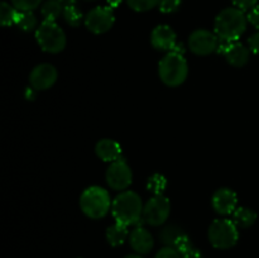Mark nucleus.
Masks as SVG:
<instances>
[{"label": "nucleus", "mask_w": 259, "mask_h": 258, "mask_svg": "<svg viewBox=\"0 0 259 258\" xmlns=\"http://www.w3.org/2000/svg\"><path fill=\"white\" fill-rule=\"evenodd\" d=\"M248 25V18L243 10L237 7L223 9L215 18L214 32L220 40L234 42L245 32Z\"/></svg>", "instance_id": "f257e3e1"}, {"label": "nucleus", "mask_w": 259, "mask_h": 258, "mask_svg": "<svg viewBox=\"0 0 259 258\" xmlns=\"http://www.w3.org/2000/svg\"><path fill=\"white\" fill-rule=\"evenodd\" d=\"M143 207L139 195L132 190H125L113 200L111 214L116 222L126 227L138 225L143 220Z\"/></svg>", "instance_id": "f03ea898"}, {"label": "nucleus", "mask_w": 259, "mask_h": 258, "mask_svg": "<svg viewBox=\"0 0 259 258\" xmlns=\"http://www.w3.org/2000/svg\"><path fill=\"white\" fill-rule=\"evenodd\" d=\"M158 75L162 82L169 88H177L186 81L189 75V65L184 55L171 52L167 53L158 65Z\"/></svg>", "instance_id": "7ed1b4c3"}, {"label": "nucleus", "mask_w": 259, "mask_h": 258, "mask_svg": "<svg viewBox=\"0 0 259 258\" xmlns=\"http://www.w3.org/2000/svg\"><path fill=\"white\" fill-rule=\"evenodd\" d=\"M110 195L108 190L101 186L88 187L83 190L80 197V207L83 214L90 219H101L111 209Z\"/></svg>", "instance_id": "20e7f679"}, {"label": "nucleus", "mask_w": 259, "mask_h": 258, "mask_svg": "<svg viewBox=\"0 0 259 258\" xmlns=\"http://www.w3.org/2000/svg\"><path fill=\"white\" fill-rule=\"evenodd\" d=\"M209 240L211 245L217 249H229L233 248L239 240V232L238 227L232 219H215L210 224Z\"/></svg>", "instance_id": "39448f33"}, {"label": "nucleus", "mask_w": 259, "mask_h": 258, "mask_svg": "<svg viewBox=\"0 0 259 258\" xmlns=\"http://www.w3.org/2000/svg\"><path fill=\"white\" fill-rule=\"evenodd\" d=\"M35 39L45 52L58 53L65 50L66 34L56 22L43 20L35 30Z\"/></svg>", "instance_id": "423d86ee"}, {"label": "nucleus", "mask_w": 259, "mask_h": 258, "mask_svg": "<svg viewBox=\"0 0 259 258\" xmlns=\"http://www.w3.org/2000/svg\"><path fill=\"white\" fill-rule=\"evenodd\" d=\"M171 212V202L164 195H154L144 204L143 222L152 227L164 224Z\"/></svg>", "instance_id": "0eeeda50"}, {"label": "nucleus", "mask_w": 259, "mask_h": 258, "mask_svg": "<svg viewBox=\"0 0 259 258\" xmlns=\"http://www.w3.org/2000/svg\"><path fill=\"white\" fill-rule=\"evenodd\" d=\"M86 28L94 34H104L113 28L115 23V15H114L111 7H96L91 9L85 15Z\"/></svg>", "instance_id": "6e6552de"}, {"label": "nucleus", "mask_w": 259, "mask_h": 258, "mask_svg": "<svg viewBox=\"0 0 259 258\" xmlns=\"http://www.w3.org/2000/svg\"><path fill=\"white\" fill-rule=\"evenodd\" d=\"M106 182L109 187L115 191H125L133 181V174L124 158H119L118 161L110 163L106 169Z\"/></svg>", "instance_id": "1a4fd4ad"}, {"label": "nucleus", "mask_w": 259, "mask_h": 258, "mask_svg": "<svg viewBox=\"0 0 259 258\" xmlns=\"http://www.w3.org/2000/svg\"><path fill=\"white\" fill-rule=\"evenodd\" d=\"M220 39L215 32L207 29H196L190 34L189 48L197 56H209L218 51Z\"/></svg>", "instance_id": "9d476101"}, {"label": "nucleus", "mask_w": 259, "mask_h": 258, "mask_svg": "<svg viewBox=\"0 0 259 258\" xmlns=\"http://www.w3.org/2000/svg\"><path fill=\"white\" fill-rule=\"evenodd\" d=\"M218 52L224 56L227 62L233 67H243L247 65L250 58L249 48L238 40H234V42L220 40Z\"/></svg>", "instance_id": "9b49d317"}, {"label": "nucleus", "mask_w": 259, "mask_h": 258, "mask_svg": "<svg viewBox=\"0 0 259 258\" xmlns=\"http://www.w3.org/2000/svg\"><path fill=\"white\" fill-rule=\"evenodd\" d=\"M57 70L51 63H40L35 66L29 75L30 86L35 90H47L57 81Z\"/></svg>", "instance_id": "f8f14e48"}, {"label": "nucleus", "mask_w": 259, "mask_h": 258, "mask_svg": "<svg viewBox=\"0 0 259 258\" xmlns=\"http://www.w3.org/2000/svg\"><path fill=\"white\" fill-rule=\"evenodd\" d=\"M211 204L219 215H230L237 209L238 196L232 189L223 187V189L217 190L212 195Z\"/></svg>", "instance_id": "ddd939ff"}, {"label": "nucleus", "mask_w": 259, "mask_h": 258, "mask_svg": "<svg viewBox=\"0 0 259 258\" xmlns=\"http://www.w3.org/2000/svg\"><path fill=\"white\" fill-rule=\"evenodd\" d=\"M151 43L156 50L171 52L177 45V35L169 25L159 24L152 30Z\"/></svg>", "instance_id": "4468645a"}, {"label": "nucleus", "mask_w": 259, "mask_h": 258, "mask_svg": "<svg viewBox=\"0 0 259 258\" xmlns=\"http://www.w3.org/2000/svg\"><path fill=\"white\" fill-rule=\"evenodd\" d=\"M129 243H131V247L133 248L134 252L138 253V254H147L152 250L153 248V237L149 233V230H147L143 227H136L129 234Z\"/></svg>", "instance_id": "2eb2a0df"}, {"label": "nucleus", "mask_w": 259, "mask_h": 258, "mask_svg": "<svg viewBox=\"0 0 259 258\" xmlns=\"http://www.w3.org/2000/svg\"><path fill=\"white\" fill-rule=\"evenodd\" d=\"M95 153L101 161L104 162H113L118 161L119 158H121V153H123V149L121 146L116 141L110 138H104L96 143L95 146Z\"/></svg>", "instance_id": "dca6fc26"}, {"label": "nucleus", "mask_w": 259, "mask_h": 258, "mask_svg": "<svg viewBox=\"0 0 259 258\" xmlns=\"http://www.w3.org/2000/svg\"><path fill=\"white\" fill-rule=\"evenodd\" d=\"M129 234L131 233H129L126 225L115 222L106 229V240L111 247H119V245L124 244Z\"/></svg>", "instance_id": "f3484780"}, {"label": "nucleus", "mask_w": 259, "mask_h": 258, "mask_svg": "<svg viewBox=\"0 0 259 258\" xmlns=\"http://www.w3.org/2000/svg\"><path fill=\"white\" fill-rule=\"evenodd\" d=\"M257 212L254 210L249 209V207L240 206L235 209L233 212V222L235 223L238 228H249L257 222Z\"/></svg>", "instance_id": "a211bd4d"}, {"label": "nucleus", "mask_w": 259, "mask_h": 258, "mask_svg": "<svg viewBox=\"0 0 259 258\" xmlns=\"http://www.w3.org/2000/svg\"><path fill=\"white\" fill-rule=\"evenodd\" d=\"M63 9H65V5H63L62 0H47L43 3L42 8H40L43 20L56 22L63 14Z\"/></svg>", "instance_id": "6ab92c4d"}, {"label": "nucleus", "mask_w": 259, "mask_h": 258, "mask_svg": "<svg viewBox=\"0 0 259 258\" xmlns=\"http://www.w3.org/2000/svg\"><path fill=\"white\" fill-rule=\"evenodd\" d=\"M14 24L19 29L24 30V32H30L34 28H37L38 20L33 12H22V10H18Z\"/></svg>", "instance_id": "aec40b11"}, {"label": "nucleus", "mask_w": 259, "mask_h": 258, "mask_svg": "<svg viewBox=\"0 0 259 258\" xmlns=\"http://www.w3.org/2000/svg\"><path fill=\"white\" fill-rule=\"evenodd\" d=\"M184 234L182 229L177 225H167L159 233V239L163 243L166 247H174V244L176 243V240L179 239L181 235Z\"/></svg>", "instance_id": "412c9836"}, {"label": "nucleus", "mask_w": 259, "mask_h": 258, "mask_svg": "<svg viewBox=\"0 0 259 258\" xmlns=\"http://www.w3.org/2000/svg\"><path fill=\"white\" fill-rule=\"evenodd\" d=\"M62 17L66 20V23L71 25V27H78L81 22H82V19H85L81 10L78 9L77 4L66 5L65 9H63Z\"/></svg>", "instance_id": "4be33fe9"}, {"label": "nucleus", "mask_w": 259, "mask_h": 258, "mask_svg": "<svg viewBox=\"0 0 259 258\" xmlns=\"http://www.w3.org/2000/svg\"><path fill=\"white\" fill-rule=\"evenodd\" d=\"M167 187V180L163 175L154 174L147 181V189L153 195H163Z\"/></svg>", "instance_id": "5701e85b"}, {"label": "nucleus", "mask_w": 259, "mask_h": 258, "mask_svg": "<svg viewBox=\"0 0 259 258\" xmlns=\"http://www.w3.org/2000/svg\"><path fill=\"white\" fill-rule=\"evenodd\" d=\"M18 10L12 4H8L7 2H2L0 4V22L4 27H10L14 24L15 17H17Z\"/></svg>", "instance_id": "b1692460"}, {"label": "nucleus", "mask_w": 259, "mask_h": 258, "mask_svg": "<svg viewBox=\"0 0 259 258\" xmlns=\"http://www.w3.org/2000/svg\"><path fill=\"white\" fill-rule=\"evenodd\" d=\"M129 8L133 9L134 12L143 13L158 7L159 0H126Z\"/></svg>", "instance_id": "393cba45"}, {"label": "nucleus", "mask_w": 259, "mask_h": 258, "mask_svg": "<svg viewBox=\"0 0 259 258\" xmlns=\"http://www.w3.org/2000/svg\"><path fill=\"white\" fill-rule=\"evenodd\" d=\"M10 2H12V5L17 10L33 12V10L39 7L43 0H10Z\"/></svg>", "instance_id": "a878e982"}, {"label": "nucleus", "mask_w": 259, "mask_h": 258, "mask_svg": "<svg viewBox=\"0 0 259 258\" xmlns=\"http://www.w3.org/2000/svg\"><path fill=\"white\" fill-rule=\"evenodd\" d=\"M174 248L180 253V254L184 255L185 253H187L189 250H191L192 248H194V245H192V242H191V239L189 238V235H186L184 233V234H182L181 237L176 240V243L174 244Z\"/></svg>", "instance_id": "bb28decb"}, {"label": "nucleus", "mask_w": 259, "mask_h": 258, "mask_svg": "<svg viewBox=\"0 0 259 258\" xmlns=\"http://www.w3.org/2000/svg\"><path fill=\"white\" fill-rule=\"evenodd\" d=\"M181 0H159L158 8L164 14H171L177 12L181 7Z\"/></svg>", "instance_id": "cd10ccee"}, {"label": "nucleus", "mask_w": 259, "mask_h": 258, "mask_svg": "<svg viewBox=\"0 0 259 258\" xmlns=\"http://www.w3.org/2000/svg\"><path fill=\"white\" fill-rule=\"evenodd\" d=\"M154 258H182L174 247H163L158 250Z\"/></svg>", "instance_id": "c85d7f7f"}, {"label": "nucleus", "mask_w": 259, "mask_h": 258, "mask_svg": "<svg viewBox=\"0 0 259 258\" xmlns=\"http://www.w3.org/2000/svg\"><path fill=\"white\" fill-rule=\"evenodd\" d=\"M233 4H234V7L239 8L240 10H243V12H249L252 8H254L255 5H257L258 0H232Z\"/></svg>", "instance_id": "c756f323"}, {"label": "nucleus", "mask_w": 259, "mask_h": 258, "mask_svg": "<svg viewBox=\"0 0 259 258\" xmlns=\"http://www.w3.org/2000/svg\"><path fill=\"white\" fill-rule=\"evenodd\" d=\"M247 18H248V23H250L253 27L259 29V5H255L254 8H252V9L248 12Z\"/></svg>", "instance_id": "7c9ffc66"}, {"label": "nucleus", "mask_w": 259, "mask_h": 258, "mask_svg": "<svg viewBox=\"0 0 259 258\" xmlns=\"http://www.w3.org/2000/svg\"><path fill=\"white\" fill-rule=\"evenodd\" d=\"M248 45H249V50L255 55H259V32L254 33L248 38Z\"/></svg>", "instance_id": "2f4dec72"}, {"label": "nucleus", "mask_w": 259, "mask_h": 258, "mask_svg": "<svg viewBox=\"0 0 259 258\" xmlns=\"http://www.w3.org/2000/svg\"><path fill=\"white\" fill-rule=\"evenodd\" d=\"M182 258H204L202 257L201 253L199 252L197 249H195V248H192L191 250H189L187 253H185L184 255H181Z\"/></svg>", "instance_id": "473e14b6"}, {"label": "nucleus", "mask_w": 259, "mask_h": 258, "mask_svg": "<svg viewBox=\"0 0 259 258\" xmlns=\"http://www.w3.org/2000/svg\"><path fill=\"white\" fill-rule=\"evenodd\" d=\"M34 90L35 89H30V88H28L27 89V91H25V98L28 99V100H33V99L35 98V94H34Z\"/></svg>", "instance_id": "72a5a7b5"}, {"label": "nucleus", "mask_w": 259, "mask_h": 258, "mask_svg": "<svg viewBox=\"0 0 259 258\" xmlns=\"http://www.w3.org/2000/svg\"><path fill=\"white\" fill-rule=\"evenodd\" d=\"M172 51H174V52H176V53H180V55H184V53H185V46L182 45V43H177V45L175 46V48Z\"/></svg>", "instance_id": "f704fd0d"}, {"label": "nucleus", "mask_w": 259, "mask_h": 258, "mask_svg": "<svg viewBox=\"0 0 259 258\" xmlns=\"http://www.w3.org/2000/svg\"><path fill=\"white\" fill-rule=\"evenodd\" d=\"M106 3L109 4V7L116 8V7H119L121 3H123V0H106Z\"/></svg>", "instance_id": "c9c22d12"}, {"label": "nucleus", "mask_w": 259, "mask_h": 258, "mask_svg": "<svg viewBox=\"0 0 259 258\" xmlns=\"http://www.w3.org/2000/svg\"><path fill=\"white\" fill-rule=\"evenodd\" d=\"M124 258H143V257H142V255H139V254H129V255H126V257H124Z\"/></svg>", "instance_id": "e433bc0d"}]
</instances>
